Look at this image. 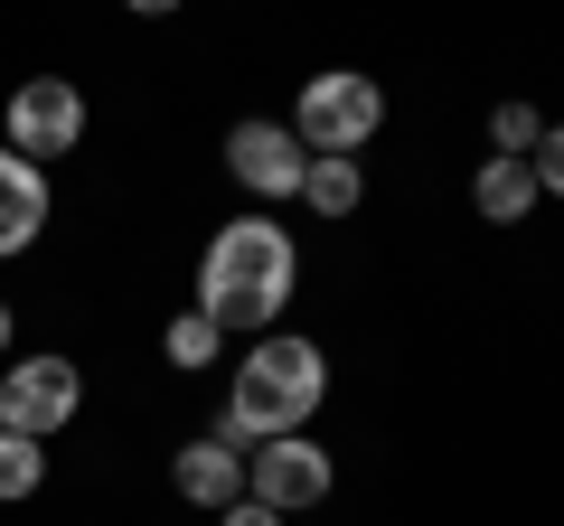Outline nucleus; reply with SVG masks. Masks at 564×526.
I'll list each match as a JSON object with an SVG mask.
<instances>
[{
    "label": "nucleus",
    "mask_w": 564,
    "mask_h": 526,
    "mask_svg": "<svg viewBox=\"0 0 564 526\" xmlns=\"http://www.w3.org/2000/svg\"><path fill=\"white\" fill-rule=\"evenodd\" d=\"M85 142V95L66 76H29L20 95H10V151L20 161H57V151H76Z\"/></svg>",
    "instance_id": "nucleus-6"
},
{
    "label": "nucleus",
    "mask_w": 564,
    "mask_h": 526,
    "mask_svg": "<svg viewBox=\"0 0 564 526\" xmlns=\"http://www.w3.org/2000/svg\"><path fill=\"white\" fill-rule=\"evenodd\" d=\"M76 405H85L76 358H20V366H0V432L47 442V432L76 424Z\"/></svg>",
    "instance_id": "nucleus-4"
},
{
    "label": "nucleus",
    "mask_w": 564,
    "mask_h": 526,
    "mask_svg": "<svg viewBox=\"0 0 564 526\" xmlns=\"http://www.w3.org/2000/svg\"><path fill=\"white\" fill-rule=\"evenodd\" d=\"M292 283H302V254H292V235L273 217L217 226L207 254H198V310L217 329H273L282 302H292Z\"/></svg>",
    "instance_id": "nucleus-1"
},
{
    "label": "nucleus",
    "mask_w": 564,
    "mask_h": 526,
    "mask_svg": "<svg viewBox=\"0 0 564 526\" xmlns=\"http://www.w3.org/2000/svg\"><path fill=\"white\" fill-rule=\"evenodd\" d=\"M302 198L321 207V217H348V207L367 198V179H358V161H348V151H311V169H302Z\"/></svg>",
    "instance_id": "nucleus-11"
},
{
    "label": "nucleus",
    "mask_w": 564,
    "mask_h": 526,
    "mask_svg": "<svg viewBox=\"0 0 564 526\" xmlns=\"http://www.w3.org/2000/svg\"><path fill=\"white\" fill-rule=\"evenodd\" d=\"M489 142H499L508 161H527V151L545 142V113H536V103H499V113H489Z\"/></svg>",
    "instance_id": "nucleus-14"
},
{
    "label": "nucleus",
    "mask_w": 564,
    "mask_h": 526,
    "mask_svg": "<svg viewBox=\"0 0 564 526\" xmlns=\"http://www.w3.org/2000/svg\"><path fill=\"white\" fill-rule=\"evenodd\" d=\"M245 498H263V507H321L329 498V451L311 442V432H273V442H254L245 451Z\"/></svg>",
    "instance_id": "nucleus-5"
},
{
    "label": "nucleus",
    "mask_w": 564,
    "mask_h": 526,
    "mask_svg": "<svg viewBox=\"0 0 564 526\" xmlns=\"http://www.w3.org/2000/svg\"><path fill=\"white\" fill-rule=\"evenodd\" d=\"M377 122H386V95H377V76H358V66L311 76L302 103H292L302 151H348V161H358V142H377Z\"/></svg>",
    "instance_id": "nucleus-3"
},
{
    "label": "nucleus",
    "mask_w": 564,
    "mask_h": 526,
    "mask_svg": "<svg viewBox=\"0 0 564 526\" xmlns=\"http://www.w3.org/2000/svg\"><path fill=\"white\" fill-rule=\"evenodd\" d=\"M0 348H10V302H0Z\"/></svg>",
    "instance_id": "nucleus-18"
},
{
    "label": "nucleus",
    "mask_w": 564,
    "mask_h": 526,
    "mask_svg": "<svg viewBox=\"0 0 564 526\" xmlns=\"http://www.w3.org/2000/svg\"><path fill=\"white\" fill-rule=\"evenodd\" d=\"M226 169H236L254 198H302L311 151H302V132H292V122H236V132H226Z\"/></svg>",
    "instance_id": "nucleus-7"
},
{
    "label": "nucleus",
    "mask_w": 564,
    "mask_h": 526,
    "mask_svg": "<svg viewBox=\"0 0 564 526\" xmlns=\"http://www.w3.org/2000/svg\"><path fill=\"white\" fill-rule=\"evenodd\" d=\"M470 207H480L489 226H518L527 207H536V169L508 161V151H499V161H480V179H470Z\"/></svg>",
    "instance_id": "nucleus-10"
},
{
    "label": "nucleus",
    "mask_w": 564,
    "mask_h": 526,
    "mask_svg": "<svg viewBox=\"0 0 564 526\" xmlns=\"http://www.w3.org/2000/svg\"><path fill=\"white\" fill-rule=\"evenodd\" d=\"M122 10H141V20H170V10H180V0H122Z\"/></svg>",
    "instance_id": "nucleus-17"
},
{
    "label": "nucleus",
    "mask_w": 564,
    "mask_h": 526,
    "mask_svg": "<svg viewBox=\"0 0 564 526\" xmlns=\"http://www.w3.org/2000/svg\"><path fill=\"white\" fill-rule=\"evenodd\" d=\"M217 526H282V507H263V498H236V507H217Z\"/></svg>",
    "instance_id": "nucleus-16"
},
{
    "label": "nucleus",
    "mask_w": 564,
    "mask_h": 526,
    "mask_svg": "<svg viewBox=\"0 0 564 526\" xmlns=\"http://www.w3.org/2000/svg\"><path fill=\"white\" fill-rule=\"evenodd\" d=\"M161 348H170V366H207V358H217V348H226V329L207 320V310H180Z\"/></svg>",
    "instance_id": "nucleus-12"
},
{
    "label": "nucleus",
    "mask_w": 564,
    "mask_h": 526,
    "mask_svg": "<svg viewBox=\"0 0 564 526\" xmlns=\"http://www.w3.org/2000/svg\"><path fill=\"white\" fill-rule=\"evenodd\" d=\"M527 169H536V198H564V122H545V142L527 151Z\"/></svg>",
    "instance_id": "nucleus-15"
},
{
    "label": "nucleus",
    "mask_w": 564,
    "mask_h": 526,
    "mask_svg": "<svg viewBox=\"0 0 564 526\" xmlns=\"http://www.w3.org/2000/svg\"><path fill=\"white\" fill-rule=\"evenodd\" d=\"M329 395V358L321 339H292V329H263L245 348V376L226 395V432L217 442H273V432H302Z\"/></svg>",
    "instance_id": "nucleus-2"
},
{
    "label": "nucleus",
    "mask_w": 564,
    "mask_h": 526,
    "mask_svg": "<svg viewBox=\"0 0 564 526\" xmlns=\"http://www.w3.org/2000/svg\"><path fill=\"white\" fill-rule=\"evenodd\" d=\"M170 480H180L188 507H236L245 498V451L236 442H188L180 461H170Z\"/></svg>",
    "instance_id": "nucleus-9"
},
{
    "label": "nucleus",
    "mask_w": 564,
    "mask_h": 526,
    "mask_svg": "<svg viewBox=\"0 0 564 526\" xmlns=\"http://www.w3.org/2000/svg\"><path fill=\"white\" fill-rule=\"evenodd\" d=\"M39 480H47V451L29 432H0V498H29Z\"/></svg>",
    "instance_id": "nucleus-13"
},
{
    "label": "nucleus",
    "mask_w": 564,
    "mask_h": 526,
    "mask_svg": "<svg viewBox=\"0 0 564 526\" xmlns=\"http://www.w3.org/2000/svg\"><path fill=\"white\" fill-rule=\"evenodd\" d=\"M47 226V169L0 142V254H29Z\"/></svg>",
    "instance_id": "nucleus-8"
}]
</instances>
